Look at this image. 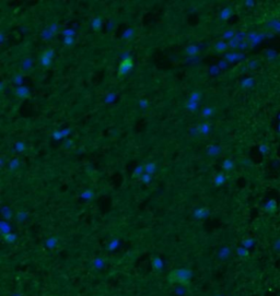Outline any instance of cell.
<instances>
[{"instance_id":"6da1fadb","label":"cell","mask_w":280,"mask_h":296,"mask_svg":"<svg viewBox=\"0 0 280 296\" xmlns=\"http://www.w3.org/2000/svg\"><path fill=\"white\" fill-rule=\"evenodd\" d=\"M170 280L173 282H180V283H186L189 280V272L185 270H177L171 273Z\"/></svg>"},{"instance_id":"7a4b0ae2","label":"cell","mask_w":280,"mask_h":296,"mask_svg":"<svg viewBox=\"0 0 280 296\" xmlns=\"http://www.w3.org/2000/svg\"><path fill=\"white\" fill-rule=\"evenodd\" d=\"M131 68H133V60L130 58L124 59L119 66V75H126Z\"/></svg>"},{"instance_id":"3957f363","label":"cell","mask_w":280,"mask_h":296,"mask_svg":"<svg viewBox=\"0 0 280 296\" xmlns=\"http://www.w3.org/2000/svg\"><path fill=\"white\" fill-rule=\"evenodd\" d=\"M277 202H276V200H274V199H271V200H269V201L267 202L265 204V207H264V209H265V211H267V212H269V213H274V212L277 210Z\"/></svg>"},{"instance_id":"277c9868","label":"cell","mask_w":280,"mask_h":296,"mask_svg":"<svg viewBox=\"0 0 280 296\" xmlns=\"http://www.w3.org/2000/svg\"><path fill=\"white\" fill-rule=\"evenodd\" d=\"M269 26L276 33H280V21L279 20H272L269 22Z\"/></svg>"},{"instance_id":"5b68a950","label":"cell","mask_w":280,"mask_h":296,"mask_svg":"<svg viewBox=\"0 0 280 296\" xmlns=\"http://www.w3.org/2000/svg\"><path fill=\"white\" fill-rule=\"evenodd\" d=\"M231 14H232V10L230 9V8H225V9L222 10L220 17H221V19H223V20H228L229 18L231 17Z\"/></svg>"},{"instance_id":"8992f818","label":"cell","mask_w":280,"mask_h":296,"mask_svg":"<svg viewBox=\"0 0 280 296\" xmlns=\"http://www.w3.org/2000/svg\"><path fill=\"white\" fill-rule=\"evenodd\" d=\"M241 84H242L243 88H252L254 84V80H253V78H247V79L242 81Z\"/></svg>"},{"instance_id":"52a82bcc","label":"cell","mask_w":280,"mask_h":296,"mask_svg":"<svg viewBox=\"0 0 280 296\" xmlns=\"http://www.w3.org/2000/svg\"><path fill=\"white\" fill-rule=\"evenodd\" d=\"M227 47H228V45L223 42H219L218 44H217V46H216V48L218 49L219 52H224V50L227 49Z\"/></svg>"},{"instance_id":"ba28073f","label":"cell","mask_w":280,"mask_h":296,"mask_svg":"<svg viewBox=\"0 0 280 296\" xmlns=\"http://www.w3.org/2000/svg\"><path fill=\"white\" fill-rule=\"evenodd\" d=\"M241 58V55H239V54H231V55H229L227 56V59L229 61H236L239 60Z\"/></svg>"},{"instance_id":"9c48e42d","label":"cell","mask_w":280,"mask_h":296,"mask_svg":"<svg viewBox=\"0 0 280 296\" xmlns=\"http://www.w3.org/2000/svg\"><path fill=\"white\" fill-rule=\"evenodd\" d=\"M223 168H225V169L233 168V162H231L230 160H225L223 162Z\"/></svg>"},{"instance_id":"30bf717a","label":"cell","mask_w":280,"mask_h":296,"mask_svg":"<svg viewBox=\"0 0 280 296\" xmlns=\"http://www.w3.org/2000/svg\"><path fill=\"white\" fill-rule=\"evenodd\" d=\"M259 151H261V154H267V153L269 152V148H268L267 144H261V146H259Z\"/></svg>"},{"instance_id":"8fae6325","label":"cell","mask_w":280,"mask_h":296,"mask_svg":"<svg viewBox=\"0 0 280 296\" xmlns=\"http://www.w3.org/2000/svg\"><path fill=\"white\" fill-rule=\"evenodd\" d=\"M225 35H224V37L225 38H232L234 36V32L233 31H228V32H225Z\"/></svg>"},{"instance_id":"7c38bea8","label":"cell","mask_w":280,"mask_h":296,"mask_svg":"<svg viewBox=\"0 0 280 296\" xmlns=\"http://www.w3.org/2000/svg\"><path fill=\"white\" fill-rule=\"evenodd\" d=\"M100 19H97V20H94V22H93V28H101V25H100Z\"/></svg>"},{"instance_id":"4fadbf2b","label":"cell","mask_w":280,"mask_h":296,"mask_svg":"<svg viewBox=\"0 0 280 296\" xmlns=\"http://www.w3.org/2000/svg\"><path fill=\"white\" fill-rule=\"evenodd\" d=\"M246 5L247 6H253V5H254V2H253V1H247Z\"/></svg>"},{"instance_id":"5bb4252c","label":"cell","mask_w":280,"mask_h":296,"mask_svg":"<svg viewBox=\"0 0 280 296\" xmlns=\"http://www.w3.org/2000/svg\"><path fill=\"white\" fill-rule=\"evenodd\" d=\"M278 130H279V132H280V122H279V125H278Z\"/></svg>"}]
</instances>
